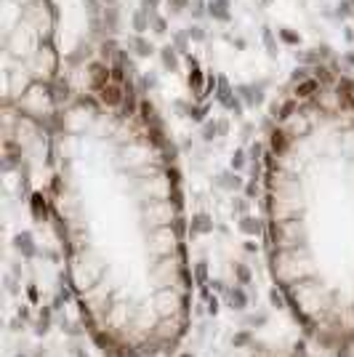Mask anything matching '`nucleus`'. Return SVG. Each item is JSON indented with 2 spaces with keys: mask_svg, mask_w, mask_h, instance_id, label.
I'll return each mask as SVG.
<instances>
[{
  "mask_svg": "<svg viewBox=\"0 0 354 357\" xmlns=\"http://www.w3.org/2000/svg\"><path fill=\"white\" fill-rule=\"evenodd\" d=\"M48 203L80 323L107 357H162L190 328L176 158L128 61L96 45L45 123Z\"/></svg>",
  "mask_w": 354,
  "mask_h": 357,
  "instance_id": "1",
  "label": "nucleus"
},
{
  "mask_svg": "<svg viewBox=\"0 0 354 357\" xmlns=\"http://www.w3.org/2000/svg\"><path fill=\"white\" fill-rule=\"evenodd\" d=\"M272 280L330 357H354V80L333 67L295 77L264 147Z\"/></svg>",
  "mask_w": 354,
  "mask_h": 357,
  "instance_id": "2",
  "label": "nucleus"
},
{
  "mask_svg": "<svg viewBox=\"0 0 354 357\" xmlns=\"http://www.w3.org/2000/svg\"><path fill=\"white\" fill-rule=\"evenodd\" d=\"M0 73L8 120L45 128L64 83L51 0H0Z\"/></svg>",
  "mask_w": 354,
  "mask_h": 357,
  "instance_id": "3",
  "label": "nucleus"
},
{
  "mask_svg": "<svg viewBox=\"0 0 354 357\" xmlns=\"http://www.w3.org/2000/svg\"><path fill=\"white\" fill-rule=\"evenodd\" d=\"M352 3H354V0H352Z\"/></svg>",
  "mask_w": 354,
  "mask_h": 357,
  "instance_id": "4",
  "label": "nucleus"
}]
</instances>
